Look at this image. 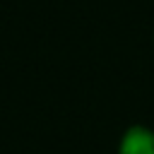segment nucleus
Masks as SVG:
<instances>
[{
	"instance_id": "f257e3e1",
	"label": "nucleus",
	"mask_w": 154,
	"mask_h": 154,
	"mask_svg": "<svg viewBox=\"0 0 154 154\" xmlns=\"http://www.w3.org/2000/svg\"><path fill=\"white\" fill-rule=\"evenodd\" d=\"M118 154H154V132L144 125H132L120 137Z\"/></svg>"
}]
</instances>
